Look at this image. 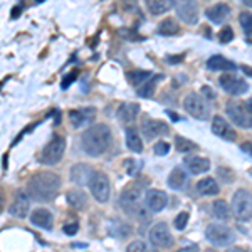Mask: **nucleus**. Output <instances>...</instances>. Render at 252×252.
<instances>
[{"label": "nucleus", "instance_id": "15", "mask_svg": "<svg viewBox=\"0 0 252 252\" xmlns=\"http://www.w3.org/2000/svg\"><path fill=\"white\" fill-rule=\"evenodd\" d=\"M212 133L215 136L223 138V140H227V141H234L235 140V131L232 129V126L227 123L225 118H222V116H214Z\"/></svg>", "mask_w": 252, "mask_h": 252}, {"label": "nucleus", "instance_id": "34", "mask_svg": "<svg viewBox=\"0 0 252 252\" xmlns=\"http://www.w3.org/2000/svg\"><path fill=\"white\" fill-rule=\"evenodd\" d=\"M126 252H158L157 249H153L152 246H148L143 241H133L126 247Z\"/></svg>", "mask_w": 252, "mask_h": 252}, {"label": "nucleus", "instance_id": "35", "mask_svg": "<svg viewBox=\"0 0 252 252\" xmlns=\"http://www.w3.org/2000/svg\"><path fill=\"white\" fill-rule=\"evenodd\" d=\"M239 22H241L246 35L252 40V14H249V12H244V14H241V17H239Z\"/></svg>", "mask_w": 252, "mask_h": 252}, {"label": "nucleus", "instance_id": "43", "mask_svg": "<svg viewBox=\"0 0 252 252\" xmlns=\"http://www.w3.org/2000/svg\"><path fill=\"white\" fill-rule=\"evenodd\" d=\"M177 252H198V246H197V244H190V246H187V247H182V249H178Z\"/></svg>", "mask_w": 252, "mask_h": 252}, {"label": "nucleus", "instance_id": "47", "mask_svg": "<svg viewBox=\"0 0 252 252\" xmlns=\"http://www.w3.org/2000/svg\"><path fill=\"white\" fill-rule=\"evenodd\" d=\"M3 204H5V200H3V195L0 193V214H2V210H3Z\"/></svg>", "mask_w": 252, "mask_h": 252}, {"label": "nucleus", "instance_id": "10", "mask_svg": "<svg viewBox=\"0 0 252 252\" xmlns=\"http://www.w3.org/2000/svg\"><path fill=\"white\" fill-rule=\"evenodd\" d=\"M184 106L189 115H192L197 120H207L209 118V108H207L205 101L198 94H189L184 101Z\"/></svg>", "mask_w": 252, "mask_h": 252}, {"label": "nucleus", "instance_id": "42", "mask_svg": "<svg viewBox=\"0 0 252 252\" xmlns=\"http://www.w3.org/2000/svg\"><path fill=\"white\" fill-rule=\"evenodd\" d=\"M76 76H78L76 72H71L69 76H66V78L63 79V88H69V86H71V83L76 79Z\"/></svg>", "mask_w": 252, "mask_h": 252}, {"label": "nucleus", "instance_id": "27", "mask_svg": "<svg viewBox=\"0 0 252 252\" xmlns=\"http://www.w3.org/2000/svg\"><path fill=\"white\" fill-rule=\"evenodd\" d=\"M187 178L189 177H187L185 170L175 168L172 170V173H170V177H168V187H172L173 190H182L187 185Z\"/></svg>", "mask_w": 252, "mask_h": 252}, {"label": "nucleus", "instance_id": "20", "mask_svg": "<svg viewBox=\"0 0 252 252\" xmlns=\"http://www.w3.org/2000/svg\"><path fill=\"white\" fill-rule=\"evenodd\" d=\"M230 14V7L227 3H215V5L209 7L205 10V15L209 20H212L214 24H222L223 20L229 17Z\"/></svg>", "mask_w": 252, "mask_h": 252}, {"label": "nucleus", "instance_id": "19", "mask_svg": "<svg viewBox=\"0 0 252 252\" xmlns=\"http://www.w3.org/2000/svg\"><path fill=\"white\" fill-rule=\"evenodd\" d=\"M31 222L32 225L42 227V229H52L54 225V219H52V214L49 212L47 209H35L34 212L31 214Z\"/></svg>", "mask_w": 252, "mask_h": 252}, {"label": "nucleus", "instance_id": "17", "mask_svg": "<svg viewBox=\"0 0 252 252\" xmlns=\"http://www.w3.org/2000/svg\"><path fill=\"white\" fill-rule=\"evenodd\" d=\"M29 209H31L29 197H27V193L24 192V190H20V192H17V195H15V200H14V204L10 205L9 212L14 215V217L24 219L29 214Z\"/></svg>", "mask_w": 252, "mask_h": 252}, {"label": "nucleus", "instance_id": "40", "mask_svg": "<svg viewBox=\"0 0 252 252\" xmlns=\"http://www.w3.org/2000/svg\"><path fill=\"white\" fill-rule=\"evenodd\" d=\"M79 229V225L78 223H66V225L63 227V230H64V234H67V235H72V234H76V230Z\"/></svg>", "mask_w": 252, "mask_h": 252}, {"label": "nucleus", "instance_id": "16", "mask_svg": "<svg viewBox=\"0 0 252 252\" xmlns=\"http://www.w3.org/2000/svg\"><path fill=\"white\" fill-rule=\"evenodd\" d=\"M141 129H143V135L146 136V140H153V138L168 133V126L161 120H146L141 125Z\"/></svg>", "mask_w": 252, "mask_h": 252}, {"label": "nucleus", "instance_id": "11", "mask_svg": "<svg viewBox=\"0 0 252 252\" xmlns=\"http://www.w3.org/2000/svg\"><path fill=\"white\" fill-rule=\"evenodd\" d=\"M219 83H220L222 89L225 93H229V94L232 96H239V94H244V93L247 91V83L241 78H237V76L234 74H223L220 76V79H219Z\"/></svg>", "mask_w": 252, "mask_h": 252}, {"label": "nucleus", "instance_id": "23", "mask_svg": "<svg viewBox=\"0 0 252 252\" xmlns=\"http://www.w3.org/2000/svg\"><path fill=\"white\" fill-rule=\"evenodd\" d=\"M207 67L210 71H235L237 66L232 63V61H227L222 56H212L209 61H207Z\"/></svg>", "mask_w": 252, "mask_h": 252}, {"label": "nucleus", "instance_id": "14", "mask_svg": "<svg viewBox=\"0 0 252 252\" xmlns=\"http://www.w3.org/2000/svg\"><path fill=\"white\" fill-rule=\"evenodd\" d=\"M94 177V170L88 163H78L71 168V180L78 185H89Z\"/></svg>", "mask_w": 252, "mask_h": 252}, {"label": "nucleus", "instance_id": "48", "mask_svg": "<svg viewBox=\"0 0 252 252\" xmlns=\"http://www.w3.org/2000/svg\"><path fill=\"white\" fill-rule=\"evenodd\" d=\"M242 71L246 72V74H249V76H252V69L251 67H247V66H242Z\"/></svg>", "mask_w": 252, "mask_h": 252}, {"label": "nucleus", "instance_id": "8", "mask_svg": "<svg viewBox=\"0 0 252 252\" xmlns=\"http://www.w3.org/2000/svg\"><path fill=\"white\" fill-rule=\"evenodd\" d=\"M89 187H91L93 197H94L97 202L104 204V202L109 200V195H111V184H109V178L104 173H101V172L94 173V177H93Z\"/></svg>", "mask_w": 252, "mask_h": 252}, {"label": "nucleus", "instance_id": "13", "mask_svg": "<svg viewBox=\"0 0 252 252\" xmlns=\"http://www.w3.org/2000/svg\"><path fill=\"white\" fill-rule=\"evenodd\" d=\"M145 202H146V207H148L152 212L158 214L165 209L166 204H168V197H166V193L161 192V190H148L145 197Z\"/></svg>", "mask_w": 252, "mask_h": 252}, {"label": "nucleus", "instance_id": "30", "mask_svg": "<svg viewBox=\"0 0 252 252\" xmlns=\"http://www.w3.org/2000/svg\"><path fill=\"white\" fill-rule=\"evenodd\" d=\"M180 32V27H178V24L175 22L173 19H165L163 22L158 26V34L161 35H175Z\"/></svg>", "mask_w": 252, "mask_h": 252}, {"label": "nucleus", "instance_id": "9", "mask_svg": "<svg viewBox=\"0 0 252 252\" xmlns=\"http://www.w3.org/2000/svg\"><path fill=\"white\" fill-rule=\"evenodd\" d=\"M150 241L157 249H168L170 246H173V237L168 230V225L165 222L155 223L150 230Z\"/></svg>", "mask_w": 252, "mask_h": 252}, {"label": "nucleus", "instance_id": "45", "mask_svg": "<svg viewBox=\"0 0 252 252\" xmlns=\"http://www.w3.org/2000/svg\"><path fill=\"white\" fill-rule=\"evenodd\" d=\"M225 252H246L242 249V247H230V249H227Z\"/></svg>", "mask_w": 252, "mask_h": 252}, {"label": "nucleus", "instance_id": "2", "mask_svg": "<svg viewBox=\"0 0 252 252\" xmlns=\"http://www.w3.org/2000/svg\"><path fill=\"white\" fill-rule=\"evenodd\" d=\"M61 187V178L56 173L51 172H40L37 175L31 178L29 182V193L32 195V198L40 202L51 200L56 193H58Z\"/></svg>", "mask_w": 252, "mask_h": 252}, {"label": "nucleus", "instance_id": "3", "mask_svg": "<svg viewBox=\"0 0 252 252\" xmlns=\"http://www.w3.org/2000/svg\"><path fill=\"white\" fill-rule=\"evenodd\" d=\"M120 205L128 215H136L140 219H148L150 215L145 210L143 204V189L140 185L126 187L120 197Z\"/></svg>", "mask_w": 252, "mask_h": 252}, {"label": "nucleus", "instance_id": "44", "mask_svg": "<svg viewBox=\"0 0 252 252\" xmlns=\"http://www.w3.org/2000/svg\"><path fill=\"white\" fill-rule=\"evenodd\" d=\"M202 93H205L209 99H215V93H214V91H210V88L204 86V88H202Z\"/></svg>", "mask_w": 252, "mask_h": 252}, {"label": "nucleus", "instance_id": "49", "mask_svg": "<svg viewBox=\"0 0 252 252\" xmlns=\"http://www.w3.org/2000/svg\"><path fill=\"white\" fill-rule=\"evenodd\" d=\"M244 3H246V5H249V7H252V2H251V0H244Z\"/></svg>", "mask_w": 252, "mask_h": 252}, {"label": "nucleus", "instance_id": "24", "mask_svg": "<svg viewBox=\"0 0 252 252\" xmlns=\"http://www.w3.org/2000/svg\"><path fill=\"white\" fill-rule=\"evenodd\" d=\"M66 200H67V204L71 205L72 209H76V210L84 209L86 204H88V197H86V193H84L83 190H71V192H67Z\"/></svg>", "mask_w": 252, "mask_h": 252}, {"label": "nucleus", "instance_id": "38", "mask_svg": "<svg viewBox=\"0 0 252 252\" xmlns=\"http://www.w3.org/2000/svg\"><path fill=\"white\" fill-rule=\"evenodd\" d=\"M187 223H189V214L187 212H180L175 217V227H177L178 230H184L187 227Z\"/></svg>", "mask_w": 252, "mask_h": 252}, {"label": "nucleus", "instance_id": "25", "mask_svg": "<svg viewBox=\"0 0 252 252\" xmlns=\"http://www.w3.org/2000/svg\"><path fill=\"white\" fill-rule=\"evenodd\" d=\"M126 146L135 153L143 152V141H141L140 133H138L135 128L126 129Z\"/></svg>", "mask_w": 252, "mask_h": 252}, {"label": "nucleus", "instance_id": "6", "mask_svg": "<svg viewBox=\"0 0 252 252\" xmlns=\"http://www.w3.org/2000/svg\"><path fill=\"white\" fill-rule=\"evenodd\" d=\"M64 152H66V140H64L63 136H54L51 140V143L42 150L40 161H42L44 165H56L61 161Z\"/></svg>", "mask_w": 252, "mask_h": 252}, {"label": "nucleus", "instance_id": "32", "mask_svg": "<svg viewBox=\"0 0 252 252\" xmlns=\"http://www.w3.org/2000/svg\"><path fill=\"white\" fill-rule=\"evenodd\" d=\"M175 146H177V150L180 153H190V152H193V150L198 148V146L195 145L193 141L187 140V138H182V136L175 138Z\"/></svg>", "mask_w": 252, "mask_h": 252}, {"label": "nucleus", "instance_id": "1", "mask_svg": "<svg viewBox=\"0 0 252 252\" xmlns=\"http://www.w3.org/2000/svg\"><path fill=\"white\" fill-rule=\"evenodd\" d=\"M113 143V135L108 125H93L84 131L83 135V148L88 155L91 157H101L106 153L109 146Z\"/></svg>", "mask_w": 252, "mask_h": 252}, {"label": "nucleus", "instance_id": "5", "mask_svg": "<svg viewBox=\"0 0 252 252\" xmlns=\"http://www.w3.org/2000/svg\"><path fill=\"white\" fill-rule=\"evenodd\" d=\"M232 212L239 222H249L252 219V195L247 190H237L232 197Z\"/></svg>", "mask_w": 252, "mask_h": 252}, {"label": "nucleus", "instance_id": "18", "mask_svg": "<svg viewBox=\"0 0 252 252\" xmlns=\"http://www.w3.org/2000/svg\"><path fill=\"white\" fill-rule=\"evenodd\" d=\"M96 111L94 108H81V109H72L71 113H69V120H71V123L74 128H79V126L89 123V121H93V118H94Z\"/></svg>", "mask_w": 252, "mask_h": 252}, {"label": "nucleus", "instance_id": "26", "mask_svg": "<svg viewBox=\"0 0 252 252\" xmlns=\"http://www.w3.org/2000/svg\"><path fill=\"white\" fill-rule=\"evenodd\" d=\"M197 190H198V193L205 195V197H212V195H217L220 192V189H219L217 182H215L214 178H202L197 184Z\"/></svg>", "mask_w": 252, "mask_h": 252}, {"label": "nucleus", "instance_id": "50", "mask_svg": "<svg viewBox=\"0 0 252 252\" xmlns=\"http://www.w3.org/2000/svg\"><path fill=\"white\" fill-rule=\"evenodd\" d=\"M205 252H217V251H215V249H212V247H210V249H207Z\"/></svg>", "mask_w": 252, "mask_h": 252}, {"label": "nucleus", "instance_id": "21", "mask_svg": "<svg viewBox=\"0 0 252 252\" xmlns=\"http://www.w3.org/2000/svg\"><path fill=\"white\" fill-rule=\"evenodd\" d=\"M185 163H187L189 172L193 175H200V173H205L210 170V160L209 158H204V157H192V158H189Z\"/></svg>", "mask_w": 252, "mask_h": 252}, {"label": "nucleus", "instance_id": "31", "mask_svg": "<svg viewBox=\"0 0 252 252\" xmlns=\"http://www.w3.org/2000/svg\"><path fill=\"white\" fill-rule=\"evenodd\" d=\"M161 79V76H155V78L148 79L146 83L143 84V88L138 89V94L141 97H152L153 93H155V88H157V83Z\"/></svg>", "mask_w": 252, "mask_h": 252}, {"label": "nucleus", "instance_id": "12", "mask_svg": "<svg viewBox=\"0 0 252 252\" xmlns=\"http://www.w3.org/2000/svg\"><path fill=\"white\" fill-rule=\"evenodd\" d=\"M177 14L178 17L184 20L189 26L198 22V3L197 2H178L177 5Z\"/></svg>", "mask_w": 252, "mask_h": 252}, {"label": "nucleus", "instance_id": "37", "mask_svg": "<svg viewBox=\"0 0 252 252\" xmlns=\"http://www.w3.org/2000/svg\"><path fill=\"white\" fill-rule=\"evenodd\" d=\"M234 39V31L230 29L229 26L227 27H223V29L219 32V40H220L222 44H227V42H230V40Z\"/></svg>", "mask_w": 252, "mask_h": 252}, {"label": "nucleus", "instance_id": "29", "mask_svg": "<svg viewBox=\"0 0 252 252\" xmlns=\"http://www.w3.org/2000/svg\"><path fill=\"white\" fill-rule=\"evenodd\" d=\"M212 214L219 220H229L230 219V207L225 200H215L212 204Z\"/></svg>", "mask_w": 252, "mask_h": 252}, {"label": "nucleus", "instance_id": "46", "mask_svg": "<svg viewBox=\"0 0 252 252\" xmlns=\"http://www.w3.org/2000/svg\"><path fill=\"white\" fill-rule=\"evenodd\" d=\"M184 59V56H178V58H168V63H180Z\"/></svg>", "mask_w": 252, "mask_h": 252}, {"label": "nucleus", "instance_id": "4", "mask_svg": "<svg viewBox=\"0 0 252 252\" xmlns=\"http://www.w3.org/2000/svg\"><path fill=\"white\" fill-rule=\"evenodd\" d=\"M227 115L241 128H252V99L230 101L227 104Z\"/></svg>", "mask_w": 252, "mask_h": 252}, {"label": "nucleus", "instance_id": "36", "mask_svg": "<svg viewBox=\"0 0 252 252\" xmlns=\"http://www.w3.org/2000/svg\"><path fill=\"white\" fill-rule=\"evenodd\" d=\"M125 166H126V173H128L129 177H135L141 170V163L138 160H126Z\"/></svg>", "mask_w": 252, "mask_h": 252}, {"label": "nucleus", "instance_id": "33", "mask_svg": "<svg viewBox=\"0 0 252 252\" xmlns=\"http://www.w3.org/2000/svg\"><path fill=\"white\" fill-rule=\"evenodd\" d=\"M150 76L152 74H150L148 71H131L128 74V79L133 86H140V84H145L146 81L150 79Z\"/></svg>", "mask_w": 252, "mask_h": 252}, {"label": "nucleus", "instance_id": "22", "mask_svg": "<svg viewBox=\"0 0 252 252\" xmlns=\"http://www.w3.org/2000/svg\"><path fill=\"white\" fill-rule=\"evenodd\" d=\"M140 113V104L136 103H123L118 109V118H120L123 123H131L135 121V118Z\"/></svg>", "mask_w": 252, "mask_h": 252}, {"label": "nucleus", "instance_id": "7", "mask_svg": "<svg viewBox=\"0 0 252 252\" xmlns=\"http://www.w3.org/2000/svg\"><path fill=\"white\" fill-rule=\"evenodd\" d=\"M205 235H207V239L217 247H225L234 242L232 230L225 225H220V223H210V225H207Z\"/></svg>", "mask_w": 252, "mask_h": 252}, {"label": "nucleus", "instance_id": "28", "mask_svg": "<svg viewBox=\"0 0 252 252\" xmlns=\"http://www.w3.org/2000/svg\"><path fill=\"white\" fill-rule=\"evenodd\" d=\"M175 5H177V3L170 2V0H150V2H146V7H148V10L152 12L153 15L165 14V12H168Z\"/></svg>", "mask_w": 252, "mask_h": 252}, {"label": "nucleus", "instance_id": "41", "mask_svg": "<svg viewBox=\"0 0 252 252\" xmlns=\"http://www.w3.org/2000/svg\"><path fill=\"white\" fill-rule=\"evenodd\" d=\"M241 150L246 155L252 157V141H244V143L241 145Z\"/></svg>", "mask_w": 252, "mask_h": 252}, {"label": "nucleus", "instance_id": "39", "mask_svg": "<svg viewBox=\"0 0 252 252\" xmlns=\"http://www.w3.org/2000/svg\"><path fill=\"white\" fill-rule=\"evenodd\" d=\"M153 150H155V155L163 157V155H166V153L170 152V145L166 143V141H158Z\"/></svg>", "mask_w": 252, "mask_h": 252}]
</instances>
